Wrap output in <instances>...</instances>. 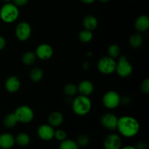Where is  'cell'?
Instances as JSON below:
<instances>
[{
	"instance_id": "d4e9b609",
	"label": "cell",
	"mask_w": 149,
	"mask_h": 149,
	"mask_svg": "<svg viewBox=\"0 0 149 149\" xmlns=\"http://www.w3.org/2000/svg\"><path fill=\"white\" fill-rule=\"evenodd\" d=\"M59 149H79L77 142L71 139H65L61 141Z\"/></svg>"
},
{
	"instance_id": "484cf974",
	"label": "cell",
	"mask_w": 149,
	"mask_h": 149,
	"mask_svg": "<svg viewBox=\"0 0 149 149\" xmlns=\"http://www.w3.org/2000/svg\"><path fill=\"white\" fill-rule=\"evenodd\" d=\"M121 52V48L116 44H112L108 48V54L109 56L112 58H116L119 56Z\"/></svg>"
},
{
	"instance_id": "1f68e13d",
	"label": "cell",
	"mask_w": 149,
	"mask_h": 149,
	"mask_svg": "<svg viewBox=\"0 0 149 149\" xmlns=\"http://www.w3.org/2000/svg\"><path fill=\"white\" fill-rule=\"evenodd\" d=\"M135 147L137 149H146V143H144L143 141H139L136 143V145L135 146Z\"/></svg>"
},
{
	"instance_id": "e0dca14e",
	"label": "cell",
	"mask_w": 149,
	"mask_h": 149,
	"mask_svg": "<svg viewBox=\"0 0 149 149\" xmlns=\"http://www.w3.org/2000/svg\"><path fill=\"white\" fill-rule=\"evenodd\" d=\"M64 120L63 115L59 111H53L48 116V123L53 127L61 126Z\"/></svg>"
},
{
	"instance_id": "cb8c5ba5",
	"label": "cell",
	"mask_w": 149,
	"mask_h": 149,
	"mask_svg": "<svg viewBox=\"0 0 149 149\" xmlns=\"http://www.w3.org/2000/svg\"><path fill=\"white\" fill-rule=\"evenodd\" d=\"M93 33L92 31L87 29H83L79 33V39L83 43H88L93 39Z\"/></svg>"
},
{
	"instance_id": "7402d4cb",
	"label": "cell",
	"mask_w": 149,
	"mask_h": 149,
	"mask_svg": "<svg viewBox=\"0 0 149 149\" xmlns=\"http://www.w3.org/2000/svg\"><path fill=\"white\" fill-rule=\"evenodd\" d=\"M143 42V36H141V34L138 33L132 34L129 39L130 45L133 48L140 47L142 45Z\"/></svg>"
},
{
	"instance_id": "8992f818",
	"label": "cell",
	"mask_w": 149,
	"mask_h": 149,
	"mask_svg": "<svg viewBox=\"0 0 149 149\" xmlns=\"http://www.w3.org/2000/svg\"><path fill=\"white\" fill-rule=\"evenodd\" d=\"M132 71H133L132 65L127 58L125 56L120 57L118 60V62L116 63V70H115L118 75L123 78H126L132 74Z\"/></svg>"
},
{
	"instance_id": "2e32d148",
	"label": "cell",
	"mask_w": 149,
	"mask_h": 149,
	"mask_svg": "<svg viewBox=\"0 0 149 149\" xmlns=\"http://www.w3.org/2000/svg\"><path fill=\"white\" fill-rule=\"evenodd\" d=\"M135 28L138 31L145 32L149 29V18L146 15H140L135 22Z\"/></svg>"
},
{
	"instance_id": "ffe728a7",
	"label": "cell",
	"mask_w": 149,
	"mask_h": 149,
	"mask_svg": "<svg viewBox=\"0 0 149 149\" xmlns=\"http://www.w3.org/2000/svg\"><path fill=\"white\" fill-rule=\"evenodd\" d=\"M29 77H30V79L33 82H39L43 79L44 72L40 68L36 67V68H32L30 71Z\"/></svg>"
},
{
	"instance_id": "7a4b0ae2",
	"label": "cell",
	"mask_w": 149,
	"mask_h": 149,
	"mask_svg": "<svg viewBox=\"0 0 149 149\" xmlns=\"http://www.w3.org/2000/svg\"><path fill=\"white\" fill-rule=\"evenodd\" d=\"M92 109V101L88 96L79 95L72 102V110L78 116H85Z\"/></svg>"
},
{
	"instance_id": "d590c367",
	"label": "cell",
	"mask_w": 149,
	"mask_h": 149,
	"mask_svg": "<svg viewBox=\"0 0 149 149\" xmlns=\"http://www.w3.org/2000/svg\"><path fill=\"white\" fill-rule=\"evenodd\" d=\"M120 149H137L135 146H126L125 147H122Z\"/></svg>"
},
{
	"instance_id": "8fae6325",
	"label": "cell",
	"mask_w": 149,
	"mask_h": 149,
	"mask_svg": "<svg viewBox=\"0 0 149 149\" xmlns=\"http://www.w3.org/2000/svg\"><path fill=\"white\" fill-rule=\"evenodd\" d=\"M103 146L105 149H120L122 148V139L117 134L111 133L105 138Z\"/></svg>"
},
{
	"instance_id": "d6986e66",
	"label": "cell",
	"mask_w": 149,
	"mask_h": 149,
	"mask_svg": "<svg viewBox=\"0 0 149 149\" xmlns=\"http://www.w3.org/2000/svg\"><path fill=\"white\" fill-rule=\"evenodd\" d=\"M18 123L17 117L15 113H7L3 119V124L7 128H13Z\"/></svg>"
},
{
	"instance_id": "ac0fdd59",
	"label": "cell",
	"mask_w": 149,
	"mask_h": 149,
	"mask_svg": "<svg viewBox=\"0 0 149 149\" xmlns=\"http://www.w3.org/2000/svg\"><path fill=\"white\" fill-rule=\"evenodd\" d=\"M82 24L84 29L93 31L97 27L98 21H97V19L95 16L93 15H88L84 17Z\"/></svg>"
},
{
	"instance_id": "ab89813d",
	"label": "cell",
	"mask_w": 149,
	"mask_h": 149,
	"mask_svg": "<svg viewBox=\"0 0 149 149\" xmlns=\"http://www.w3.org/2000/svg\"><path fill=\"white\" fill-rule=\"evenodd\" d=\"M0 1H1V0H0Z\"/></svg>"
},
{
	"instance_id": "30bf717a",
	"label": "cell",
	"mask_w": 149,
	"mask_h": 149,
	"mask_svg": "<svg viewBox=\"0 0 149 149\" xmlns=\"http://www.w3.org/2000/svg\"><path fill=\"white\" fill-rule=\"evenodd\" d=\"M35 54L39 59L47 61L50 59L53 55V49L49 44H41L36 47Z\"/></svg>"
},
{
	"instance_id": "5bb4252c",
	"label": "cell",
	"mask_w": 149,
	"mask_h": 149,
	"mask_svg": "<svg viewBox=\"0 0 149 149\" xmlns=\"http://www.w3.org/2000/svg\"><path fill=\"white\" fill-rule=\"evenodd\" d=\"M15 143V140L12 134L4 132L0 135V148L1 149H10Z\"/></svg>"
},
{
	"instance_id": "d6a6232c",
	"label": "cell",
	"mask_w": 149,
	"mask_h": 149,
	"mask_svg": "<svg viewBox=\"0 0 149 149\" xmlns=\"http://www.w3.org/2000/svg\"><path fill=\"white\" fill-rule=\"evenodd\" d=\"M130 102V98L128 96H123V97H121L120 103H122V104L127 105L129 104Z\"/></svg>"
},
{
	"instance_id": "9a60e30c",
	"label": "cell",
	"mask_w": 149,
	"mask_h": 149,
	"mask_svg": "<svg viewBox=\"0 0 149 149\" xmlns=\"http://www.w3.org/2000/svg\"><path fill=\"white\" fill-rule=\"evenodd\" d=\"M77 91L81 95L89 96L94 91V85L89 80H83L77 86Z\"/></svg>"
},
{
	"instance_id": "4316f807",
	"label": "cell",
	"mask_w": 149,
	"mask_h": 149,
	"mask_svg": "<svg viewBox=\"0 0 149 149\" xmlns=\"http://www.w3.org/2000/svg\"><path fill=\"white\" fill-rule=\"evenodd\" d=\"M63 91L64 93H65L67 96H69V97L75 95L78 93L77 86L74 84H71V83L65 84V87H64L63 88Z\"/></svg>"
},
{
	"instance_id": "603a6c76",
	"label": "cell",
	"mask_w": 149,
	"mask_h": 149,
	"mask_svg": "<svg viewBox=\"0 0 149 149\" xmlns=\"http://www.w3.org/2000/svg\"><path fill=\"white\" fill-rule=\"evenodd\" d=\"M36 60V55L35 52L28 51L25 52L23 55L22 56V61L23 64L26 65H31L35 63Z\"/></svg>"
},
{
	"instance_id": "83f0119b",
	"label": "cell",
	"mask_w": 149,
	"mask_h": 149,
	"mask_svg": "<svg viewBox=\"0 0 149 149\" xmlns=\"http://www.w3.org/2000/svg\"><path fill=\"white\" fill-rule=\"evenodd\" d=\"M76 142L79 147H85L90 143V138L87 135H80L78 136Z\"/></svg>"
},
{
	"instance_id": "836d02e7",
	"label": "cell",
	"mask_w": 149,
	"mask_h": 149,
	"mask_svg": "<svg viewBox=\"0 0 149 149\" xmlns=\"http://www.w3.org/2000/svg\"><path fill=\"white\" fill-rule=\"evenodd\" d=\"M6 45V39L2 36H0V51L2 50Z\"/></svg>"
},
{
	"instance_id": "4dcf8cb0",
	"label": "cell",
	"mask_w": 149,
	"mask_h": 149,
	"mask_svg": "<svg viewBox=\"0 0 149 149\" xmlns=\"http://www.w3.org/2000/svg\"><path fill=\"white\" fill-rule=\"evenodd\" d=\"M13 4H15L17 7H23L29 2V0H13Z\"/></svg>"
},
{
	"instance_id": "e575fe53",
	"label": "cell",
	"mask_w": 149,
	"mask_h": 149,
	"mask_svg": "<svg viewBox=\"0 0 149 149\" xmlns=\"http://www.w3.org/2000/svg\"><path fill=\"white\" fill-rule=\"evenodd\" d=\"M81 2L84 3V4H93V2L95 1V0H80Z\"/></svg>"
},
{
	"instance_id": "f546056e",
	"label": "cell",
	"mask_w": 149,
	"mask_h": 149,
	"mask_svg": "<svg viewBox=\"0 0 149 149\" xmlns=\"http://www.w3.org/2000/svg\"><path fill=\"white\" fill-rule=\"evenodd\" d=\"M141 90L145 94L149 93V79H146L142 81L141 85Z\"/></svg>"
},
{
	"instance_id": "9c48e42d",
	"label": "cell",
	"mask_w": 149,
	"mask_h": 149,
	"mask_svg": "<svg viewBox=\"0 0 149 149\" xmlns=\"http://www.w3.org/2000/svg\"><path fill=\"white\" fill-rule=\"evenodd\" d=\"M118 119L119 118L112 113H106L102 115L100 118V123L102 126L106 130L110 131H113L117 127Z\"/></svg>"
},
{
	"instance_id": "5b68a950",
	"label": "cell",
	"mask_w": 149,
	"mask_h": 149,
	"mask_svg": "<svg viewBox=\"0 0 149 149\" xmlns=\"http://www.w3.org/2000/svg\"><path fill=\"white\" fill-rule=\"evenodd\" d=\"M116 62L114 58L109 56L103 57L97 62V69L101 74L109 75L113 74L116 70Z\"/></svg>"
},
{
	"instance_id": "44dd1931",
	"label": "cell",
	"mask_w": 149,
	"mask_h": 149,
	"mask_svg": "<svg viewBox=\"0 0 149 149\" xmlns=\"http://www.w3.org/2000/svg\"><path fill=\"white\" fill-rule=\"evenodd\" d=\"M15 140L16 143L21 147L27 146L30 143L31 141L30 136L25 132H20V133L17 134Z\"/></svg>"
},
{
	"instance_id": "3957f363",
	"label": "cell",
	"mask_w": 149,
	"mask_h": 149,
	"mask_svg": "<svg viewBox=\"0 0 149 149\" xmlns=\"http://www.w3.org/2000/svg\"><path fill=\"white\" fill-rule=\"evenodd\" d=\"M19 16L18 7L13 3L7 2L0 9V18L6 23L15 21Z\"/></svg>"
},
{
	"instance_id": "74e56055",
	"label": "cell",
	"mask_w": 149,
	"mask_h": 149,
	"mask_svg": "<svg viewBox=\"0 0 149 149\" xmlns=\"http://www.w3.org/2000/svg\"><path fill=\"white\" fill-rule=\"evenodd\" d=\"M98 1H100V2H102V3H106V2H108V1H110V0H98Z\"/></svg>"
},
{
	"instance_id": "f35d334b",
	"label": "cell",
	"mask_w": 149,
	"mask_h": 149,
	"mask_svg": "<svg viewBox=\"0 0 149 149\" xmlns=\"http://www.w3.org/2000/svg\"><path fill=\"white\" fill-rule=\"evenodd\" d=\"M3 1H5V2L7 3V2H10V1H11V0H3Z\"/></svg>"
},
{
	"instance_id": "4fadbf2b",
	"label": "cell",
	"mask_w": 149,
	"mask_h": 149,
	"mask_svg": "<svg viewBox=\"0 0 149 149\" xmlns=\"http://www.w3.org/2000/svg\"><path fill=\"white\" fill-rule=\"evenodd\" d=\"M6 90L10 93H17L20 88V81L15 76H11L6 79L4 84Z\"/></svg>"
},
{
	"instance_id": "277c9868",
	"label": "cell",
	"mask_w": 149,
	"mask_h": 149,
	"mask_svg": "<svg viewBox=\"0 0 149 149\" xmlns=\"http://www.w3.org/2000/svg\"><path fill=\"white\" fill-rule=\"evenodd\" d=\"M15 114L17 117L18 122L27 124L31 122L34 117V113L33 109L29 106L22 105L18 106L15 111Z\"/></svg>"
},
{
	"instance_id": "f1b7e54d",
	"label": "cell",
	"mask_w": 149,
	"mask_h": 149,
	"mask_svg": "<svg viewBox=\"0 0 149 149\" xmlns=\"http://www.w3.org/2000/svg\"><path fill=\"white\" fill-rule=\"evenodd\" d=\"M54 138L58 141H63L64 140L66 139L67 134L65 130H55V134H54Z\"/></svg>"
},
{
	"instance_id": "8d00e7d4",
	"label": "cell",
	"mask_w": 149,
	"mask_h": 149,
	"mask_svg": "<svg viewBox=\"0 0 149 149\" xmlns=\"http://www.w3.org/2000/svg\"><path fill=\"white\" fill-rule=\"evenodd\" d=\"M88 67H89L88 63H87V62H84V69H87V68H88Z\"/></svg>"
},
{
	"instance_id": "52a82bcc",
	"label": "cell",
	"mask_w": 149,
	"mask_h": 149,
	"mask_svg": "<svg viewBox=\"0 0 149 149\" xmlns=\"http://www.w3.org/2000/svg\"><path fill=\"white\" fill-rule=\"evenodd\" d=\"M121 97L117 92L114 90H109L103 95L102 101L103 106L109 109H114L117 108L120 103Z\"/></svg>"
},
{
	"instance_id": "ba28073f",
	"label": "cell",
	"mask_w": 149,
	"mask_h": 149,
	"mask_svg": "<svg viewBox=\"0 0 149 149\" xmlns=\"http://www.w3.org/2000/svg\"><path fill=\"white\" fill-rule=\"evenodd\" d=\"M15 36L19 41L26 42L31 35V27L26 21H22L17 25L15 28Z\"/></svg>"
},
{
	"instance_id": "6da1fadb",
	"label": "cell",
	"mask_w": 149,
	"mask_h": 149,
	"mask_svg": "<svg viewBox=\"0 0 149 149\" xmlns=\"http://www.w3.org/2000/svg\"><path fill=\"white\" fill-rule=\"evenodd\" d=\"M116 130L125 138H132L139 132L140 124L135 118L124 116L118 119Z\"/></svg>"
},
{
	"instance_id": "7c38bea8",
	"label": "cell",
	"mask_w": 149,
	"mask_h": 149,
	"mask_svg": "<svg viewBox=\"0 0 149 149\" xmlns=\"http://www.w3.org/2000/svg\"><path fill=\"white\" fill-rule=\"evenodd\" d=\"M55 130L53 127L48 125H42L38 127L37 135L40 139L45 141H51L54 138Z\"/></svg>"
}]
</instances>
